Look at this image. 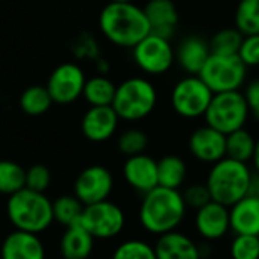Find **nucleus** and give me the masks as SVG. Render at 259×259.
Masks as SVG:
<instances>
[{
    "label": "nucleus",
    "instance_id": "a211bd4d",
    "mask_svg": "<svg viewBox=\"0 0 259 259\" xmlns=\"http://www.w3.org/2000/svg\"><path fill=\"white\" fill-rule=\"evenodd\" d=\"M152 33L171 39L178 29L179 12L173 0H149L144 6Z\"/></svg>",
    "mask_w": 259,
    "mask_h": 259
},
{
    "label": "nucleus",
    "instance_id": "f03ea898",
    "mask_svg": "<svg viewBox=\"0 0 259 259\" xmlns=\"http://www.w3.org/2000/svg\"><path fill=\"white\" fill-rule=\"evenodd\" d=\"M185 214L187 205L182 193L179 190L158 185L143 197L140 206V223L147 232L159 237L176 231L184 222Z\"/></svg>",
    "mask_w": 259,
    "mask_h": 259
},
{
    "label": "nucleus",
    "instance_id": "473e14b6",
    "mask_svg": "<svg viewBox=\"0 0 259 259\" xmlns=\"http://www.w3.org/2000/svg\"><path fill=\"white\" fill-rule=\"evenodd\" d=\"M232 259H259L258 235H235L231 244Z\"/></svg>",
    "mask_w": 259,
    "mask_h": 259
},
{
    "label": "nucleus",
    "instance_id": "0eeeda50",
    "mask_svg": "<svg viewBox=\"0 0 259 259\" xmlns=\"http://www.w3.org/2000/svg\"><path fill=\"white\" fill-rule=\"evenodd\" d=\"M199 76L214 94L238 91L246 83L247 67L238 55L211 53Z\"/></svg>",
    "mask_w": 259,
    "mask_h": 259
},
{
    "label": "nucleus",
    "instance_id": "c85d7f7f",
    "mask_svg": "<svg viewBox=\"0 0 259 259\" xmlns=\"http://www.w3.org/2000/svg\"><path fill=\"white\" fill-rule=\"evenodd\" d=\"M235 27L244 35L259 33V0H240L235 9Z\"/></svg>",
    "mask_w": 259,
    "mask_h": 259
},
{
    "label": "nucleus",
    "instance_id": "9b49d317",
    "mask_svg": "<svg viewBox=\"0 0 259 259\" xmlns=\"http://www.w3.org/2000/svg\"><path fill=\"white\" fill-rule=\"evenodd\" d=\"M85 82L87 77L82 68L76 64L65 62L53 70L46 88L50 93L53 103L68 105L76 102L83 94Z\"/></svg>",
    "mask_w": 259,
    "mask_h": 259
},
{
    "label": "nucleus",
    "instance_id": "f8f14e48",
    "mask_svg": "<svg viewBox=\"0 0 259 259\" xmlns=\"http://www.w3.org/2000/svg\"><path fill=\"white\" fill-rule=\"evenodd\" d=\"M112 190V173L103 165H90L83 168L74 182V196L85 206L108 200Z\"/></svg>",
    "mask_w": 259,
    "mask_h": 259
},
{
    "label": "nucleus",
    "instance_id": "aec40b11",
    "mask_svg": "<svg viewBox=\"0 0 259 259\" xmlns=\"http://www.w3.org/2000/svg\"><path fill=\"white\" fill-rule=\"evenodd\" d=\"M155 252L158 259H202V249L199 244L178 231L159 235Z\"/></svg>",
    "mask_w": 259,
    "mask_h": 259
},
{
    "label": "nucleus",
    "instance_id": "f257e3e1",
    "mask_svg": "<svg viewBox=\"0 0 259 259\" xmlns=\"http://www.w3.org/2000/svg\"><path fill=\"white\" fill-rule=\"evenodd\" d=\"M99 26L108 41L126 49H134L152 32L144 8L134 2H109L100 12Z\"/></svg>",
    "mask_w": 259,
    "mask_h": 259
},
{
    "label": "nucleus",
    "instance_id": "423d86ee",
    "mask_svg": "<svg viewBox=\"0 0 259 259\" xmlns=\"http://www.w3.org/2000/svg\"><path fill=\"white\" fill-rule=\"evenodd\" d=\"M249 115L250 111L244 93L238 90L214 94L203 118L208 126L229 135L238 129H243L249 120Z\"/></svg>",
    "mask_w": 259,
    "mask_h": 259
},
{
    "label": "nucleus",
    "instance_id": "4468645a",
    "mask_svg": "<svg viewBox=\"0 0 259 259\" xmlns=\"http://www.w3.org/2000/svg\"><path fill=\"white\" fill-rule=\"evenodd\" d=\"M194 225L202 238L208 241H217L231 231L229 208L211 200L208 205L196 211Z\"/></svg>",
    "mask_w": 259,
    "mask_h": 259
},
{
    "label": "nucleus",
    "instance_id": "e433bc0d",
    "mask_svg": "<svg viewBox=\"0 0 259 259\" xmlns=\"http://www.w3.org/2000/svg\"><path fill=\"white\" fill-rule=\"evenodd\" d=\"M244 97H246L250 115H253L259 121V77L247 83L244 90Z\"/></svg>",
    "mask_w": 259,
    "mask_h": 259
},
{
    "label": "nucleus",
    "instance_id": "a878e982",
    "mask_svg": "<svg viewBox=\"0 0 259 259\" xmlns=\"http://www.w3.org/2000/svg\"><path fill=\"white\" fill-rule=\"evenodd\" d=\"M53 100L50 97V93L46 87L41 85L29 87L20 96V108L23 109V112L32 117L46 114L50 109Z\"/></svg>",
    "mask_w": 259,
    "mask_h": 259
},
{
    "label": "nucleus",
    "instance_id": "6ab92c4d",
    "mask_svg": "<svg viewBox=\"0 0 259 259\" xmlns=\"http://www.w3.org/2000/svg\"><path fill=\"white\" fill-rule=\"evenodd\" d=\"M0 255L2 259H46V250L36 234L15 229L5 238Z\"/></svg>",
    "mask_w": 259,
    "mask_h": 259
},
{
    "label": "nucleus",
    "instance_id": "58836bf2",
    "mask_svg": "<svg viewBox=\"0 0 259 259\" xmlns=\"http://www.w3.org/2000/svg\"><path fill=\"white\" fill-rule=\"evenodd\" d=\"M111 2H120V3H124V2H132V0H111Z\"/></svg>",
    "mask_w": 259,
    "mask_h": 259
},
{
    "label": "nucleus",
    "instance_id": "f704fd0d",
    "mask_svg": "<svg viewBox=\"0 0 259 259\" xmlns=\"http://www.w3.org/2000/svg\"><path fill=\"white\" fill-rule=\"evenodd\" d=\"M182 197H184L187 208H193L196 211L208 205L212 200L206 184H193L187 187L185 191L182 193Z\"/></svg>",
    "mask_w": 259,
    "mask_h": 259
},
{
    "label": "nucleus",
    "instance_id": "bb28decb",
    "mask_svg": "<svg viewBox=\"0 0 259 259\" xmlns=\"http://www.w3.org/2000/svg\"><path fill=\"white\" fill-rule=\"evenodd\" d=\"M26 187V170L14 161L0 159V194L12 196Z\"/></svg>",
    "mask_w": 259,
    "mask_h": 259
},
{
    "label": "nucleus",
    "instance_id": "c9c22d12",
    "mask_svg": "<svg viewBox=\"0 0 259 259\" xmlns=\"http://www.w3.org/2000/svg\"><path fill=\"white\" fill-rule=\"evenodd\" d=\"M238 56L247 68L259 67V33L244 36L238 50Z\"/></svg>",
    "mask_w": 259,
    "mask_h": 259
},
{
    "label": "nucleus",
    "instance_id": "2eb2a0df",
    "mask_svg": "<svg viewBox=\"0 0 259 259\" xmlns=\"http://www.w3.org/2000/svg\"><path fill=\"white\" fill-rule=\"evenodd\" d=\"M123 176L129 187H132L135 191L144 196L146 193L152 191L159 185L158 161H155L152 156L146 153L129 156L123 165Z\"/></svg>",
    "mask_w": 259,
    "mask_h": 259
},
{
    "label": "nucleus",
    "instance_id": "2f4dec72",
    "mask_svg": "<svg viewBox=\"0 0 259 259\" xmlns=\"http://www.w3.org/2000/svg\"><path fill=\"white\" fill-rule=\"evenodd\" d=\"M112 259H158L155 246L143 240H127L112 253Z\"/></svg>",
    "mask_w": 259,
    "mask_h": 259
},
{
    "label": "nucleus",
    "instance_id": "412c9836",
    "mask_svg": "<svg viewBox=\"0 0 259 259\" xmlns=\"http://www.w3.org/2000/svg\"><path fill=\"white\" fill-rule=\"evenodd\" d=\"M231 231L235 235L259 237V194L250 193L234 206L229 208Z\"/></svg>",
    "mask_w": 259,
    "mask_h": 259
},
{
    "label": "nucleus",
    "instance_id": "393cba45",
    "mask_svg": "<svg viewBox=\"0 0 259 259\" xmlns=\"http://www.w3.org/2000/svg\"><path fill=\"white\" fill-rule=\"evenodd\" d=\"M256 140L247 129H238L226 135V156L247 164L253 159Z\"/></svg>",
    "mask_w": 259,
    "mask_h": 259
},
{
    "label": "nucleus",
    "instance_id": "7c9ffc66",
    "mask_svg": "<svg viewBox=\"0 0 259 259\" xmlns=\"http://www.w3.org/2000/svg\"><path fill=\"white\" fill-rule=\"evenodd\" d=\"M118 150L124 155V156H135V155H141L146 152L147 146H149V137L144 131L132 127L124 131L117 141Z\"/></svg>",
    "mask_w": 259,
    "mask_h": 259
},
{
    "label": "nucleus",
    "instance_id": "4be33fe9",
    "mask_svg": "<svg viewBox=\"0 0 259 259\" xmlns=\"http://www.w3.org/2000/svg\"><path fill=\"white\" fill-rule=\"evenodd\" d=\"M94 237L87 231L82 222L65 228L61 238V255L64 259H88L93 253Z\"/></svg>",
    "mask_w": 259,
    "mask_h": 259
},
{
    "label": "nucleus",
    "instance_id": "1a4fd4ad",
    "mask_svg": "<svg viewBox=\"0 0 259 259\" xmlns=\"http://www.w3.org/2000/svg\"><path fill=\"white\" fill-rule=\"evenodd\" d=\"M132 56L138 68L150 76L165 74L176 61L170 39L152 32L132 49Z\"/></svg>",
    "mask_w": 259,
    "mask_h": 259
},
{
    "label": "nucleus",
    "instance_id": "6e6552de",
    "mask_svg": "<svg viewBox=\"0 0 259 259\" xmlns=\"http://www.w3.org/2000/svg\"><path fill=\"white\" fill-rule=\"evenodd\" d=\"M214 93L202 80L200 76L188 74L178 80L171 90L170 102L173 111L187 120L205 117Z\"/></svg>",
    "mask_w": 259,
    "mask_h": 259
},
{
    "label": "nucleus",
    "instance_id": "9d476101",
    "mask_svg": "<svg viewBox=\"0 0 259 259\" xmlns=\"http://www.w3.org/2000/svg\"><path fill=\"white\" fill-rule=\"evenodd\" d=\"M80 222L94 240H111L121 234L126 225V217L118 205L103 200L87 205Z\"/></svg>",
    "mask_w": 259,
    "mask_h": 259
},
{
    "label": "nucleus",
    "instance_id": "f3484780",
    "mask_svg": "<svg viewBox=\"0 0 259 259\" xmlns=\"http://www.w3.org/2000/svg\"><path fill=\"white\" fill-rule=\"evenodd\" d=\"M175 55L176 62L184 71L199 76L208 58L211 56V47L205 38L199 35H190L178 44Z\"/></svg>",
    "mask_w": 259,
    "mask_h": 259
},
{
    "label": "nucleus",
    "instance_id": "5701e85b",
    "mask_svg": "<svg viewBox=\"0 0 259 259\" xmlns=\"http://www.w3.org/2000/svg\"><path fill=\"white\" fill-rule=\"evenodd\" d=\"M188 175L185 161L178 155H167L158 161V184L165 188L179 190Z\"/></svg>",
    "mask_w": 259,
    "mask_h": 259
},
{
    "label": "nucleus",
    "instance_id": "dca6fc26",
    "mask_svg": "<svg viewBox=\"0 0 259 259\" xmlns=\"http://www.w3.org/2000/svg\"><path fill=\"white\" fill-rule=\"evenodd\" d=\"M118 121L120 117L112 106H91L82 117L80 129L87 140L103 143L115 134Z\"/></svg>",
    "mask_w": 259,
    "mask_h": 259
},
{
    "label": "nucleus",
    "instance_id": "c756f323",
    "mask_svg": "<svg viewBox=\"0 0 259 259\" xmlns=\"http://www.w3.org/2000/svg\"><path fill=\"white\" fill-rule=\"evenodd\" d=\"M244 35L237 27H225L214 33L209 41L211 53L217 55H238Z\"/></svg>",
    "mask_w": 259,
    "mask_h": 259
},
{
    "label": "nucleus",
    "instance_id": "ddd939ff",
    "mask_svg": "<svg viewBox=\"0 0 259 259\" xmlns=\"http://www.w3.org/2000/svg\"><path fill=\"white\" fill-rule=\"evenodd\" d=\"M191 155L205 164H215L226 158V135L205 124L193 131L188 140Z\"/></svg>",
    "mask_w": 259,
    "mask_h": 259
},
{
    "label": "nucleus",
    "instance_id": "72a5a7b5",
    "mask_svg": "<svg viewBox=\"0 0 259 259\" xmlns=\"http://www.w3.org/2000/svg\"><path fill=\"white\" fill-rule=\"evenodd\" d=\"M52 182V173L50 170L42 164H35L26 170V188L46 193Z\"/></svg>",
    "mask_w": 259,
    "mask_h": 259
},
{
    "label": "nucleus",
    "instance_id": "20e7f679",
    "mask_svg": "<svg viewBox=\"0 0 259 259\" xmlns=\"http://www.w3.org/2000/svg\"><path fill=\"white\" fill-rule=\"evenodd\" d=\"M9 222L17 231L41 234L55 222L53 205L44 193L23 188L9 196L6 203Z\"/></svg>",
    "mask_w": 259,
    "mask_h": 259
},
{
    "label": "nucleus",
    "instance_id": "cd10ccee",
    "mask_svg": "<svg viewBox=\"0 0 259 259\" xmlns=\"http://www.w3.org/2000/svg\"><path fill=\"white\" fill-rule=\"evenodd\" d=\"M52 205H53V219L65 228L76 222H80L85 208V205L74 194L61 196L55 202H52Z\"/></svg>",
    "mask_w": 259,
    "mask_h": 259
},
{
    "label": "nucleus",
    "instance_id": "4c0bfd02",
    "mask_svg": "<svg viewBox=\"0 0 259 259\" xmlns=\"http://www.w3.org/2000/svg\"><path fill=\"white\" fill-rule=\"evenodd\" d=\"M253 165H255V168H256V171H258L259 175V138L256 140V149H255V155H253Z\"/></svg>",
    "mask_w": 259,
    "mask_h": 259
},
{
    "label": "nucleus",
    "instance_id": "b1692460",
    "mask_svg": "<svg viewBox=\"0 0 259 259\" xmlns=\"http://www.w3.org/2000/svg\"><path fill=\"white\" fill-rule=\"evenodd\" d=\"M117 85L106 76H94L87 79L83 87V97L90 106H112Z\"/></svg>",
    "mask_w": 259,
    "mask_h": 259
},
{
    "label": "nucleus",
    "instance_id": "39448f33",
    "mask_svg": "<svg viewBox=\"0 0 259 259\" xmlns=\"http://www.w3.org/2000/svg\"><path fill=\"white\" fill-rule=\"evenodd\" d=\"M158 102L153 83L144 77H129L117 85L112 108L126 121H140L149 117Z\"/></svg>",
    "mask_w": 259,
    "mask_h": 259
},
{
    "label": "nucleus",
    "instance_id": "7ed1b4c3",
    "mask_svg": "<svg viewBox=\"0 0 259 259\" xmlns=\"http://www.w3.org/2000/svg\"><path fill=\"white\" fill-rule=\"evenodd\" d=\"M205 184L214 202L231 208L252 193L253 176L247 164L226 156L212 164Z\"/></svg>",
    "mask_w": 259,
    "mask_h": 259
}]
</instances>
